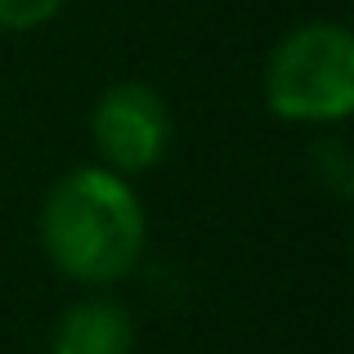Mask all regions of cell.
Returning <instances> with one entry per match:
<instances>
[{
  "mask_svg": "<svg viewBox=\"0 0 354 354\" xmlns=\"http://www.w3.org/2000/svg\"><path fill=\"white\" fill-rule=\"evenodd\" d=\"M41 247L63 278L81 287H113L135 274L148 242V220L126 175L77 166L59 175L41 202Z\"/></svg>",
  "mask_w": 354,
  "mask_h": 354,
  "instance_id": "1",
  "label": "cell"
},
{
  "mask_svg": "<svg viewBox=\"0 0 354 354\" xmlns=\"http://www.w3.org/2000/svg\"><path fill=\"white\" fill-rule=\"evenodd\" d=\"M278 121L341 126L354 113V41L341 23H301L269 50L260 77Z\"/></svg>",
  "mask_w": 354,
  "mask_h": 354,
  "instance_id": "2",
  "label": "cell"
},
{
  "mask_svg": "<svg viewBox=\"0 0 354 354\" xmlns=\"http://www.w3.org/2000/svg\"><path fill=\"white\" fill-rule=\"evenodd\" d=\"M175 135L171 104L148 81H117L90 108V144L113 175H144L166 157Z\"/></svg>",
  "mask_w": 354,
  "mask_h": 354,
  "instance_id": "3",
  "label": "cell"
},
{
  "mask_svg": "<svg viewBox=\"0 0 354 354\" xmlns=\"http://www.w3.org/2000/svg\"><path fill=\"white\" fill-rule=\"evenodd\" d=\"M130 350H135V314L104 292L68 305L50 332V354H130Z\"/></svg>",
  "mask_w": 354,
  "mask_h": 354,
  "instance_id": "4",
  "label": "cell"
},
{
  "mask_svg": "<svg viewBox=\"0 0 354 354\" xmlns=\"http://www.w3.org/2000/svg\"><path fill=\"white\" fill-rule=\"evenodd\" d=\"M310 162H314V175H319V184H328L337 198H350V153H346V139H319V144L310 148Z\"/></svg>",
  "mask_w": 354,
  "mask_h": 354,
  "instance_id": "5",
  "label": "cell"
},
{
  "mask_svg": "<svg viewBox=\"0 0 354 354\" xmlns=\"http://www.w3.org/2000/svg\"><path fill=\"white\" fill-rule=\"evenodd\" d=\"M63 5L68 0H0V32H36L59 18Z\"/></svg>",
  "mask_w": 354,
  "mask_h": 354,
  "instance_id": "6",
  "label": "cell"
}]
</instances>
